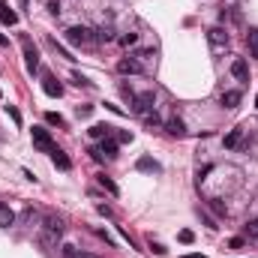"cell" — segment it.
Listing matches in <instances>:
<instances>
[{"label":"cell","mask_w":258,"mask_h":258,"mask_svg":"<svg viewBox=\"0 0 258 258\" xmlns=\"http://www.w3.org/2000/svg\"><path fill=\"white\" fill-rule=\"evenodd\" d=\"M183 258H207V255H198V252H189V255H183Z\"/></svg>","instance_id":"cell-32"},{"label":"cell","mask_w":258,"mask_h":258,"mask_svg":"<svg viewBox=\"0 0 258 258\" xmlns=\"http://www.w3.org/2000/svg\"><path fill=\"white\" fill-rule=\"evenodd\" d=\"M45 120H48L51 126H66V120H63V117H60L57 111H48V114H45Z\"/></svg>","instance_id":"cell-21"},{"label":"cell","mask_w":258,"mask_h":258,"mask_svg":"<svg viewBox=\"0 0 258 258\" xmlns=\"http://www.w3.org/2000/svg\"><path fill=\"white\" fill-rule=\"evenodd\" d=\"M246 42H249V51H252V57L258 60V27H252V30L246 33Z\"/></svg>","instance_id":"cell-19"},{"label":"cell","mask_w":258,"mask_h":258,"mask_svg":"<svg viewBox=\"0 0 258 258\" xmlns=\"http://www.w3.org/2000/svg\"><path fill=\"white\" fill-rule=\"evenodd\" d=\"M99 153H102L105 159H114V156H117V141H114V138H102Z\"/></svg>","instance_id":"cell-13"},{"label":"cell","mask_w":258,"mask_h":258,"mask_svg":"<svg viewBox=\"0 0 258 258\" xmlns=\"http://www.w3.org/2000/svg\"><path fill=\"white\" fill-rule=\"evenodd\" d=\"M42 90H45L48 96H54V99H60V96H63V84H60L54 75H42Z\"/></svg>","instance_id":"cell-7"},{"label":"cell","mask_w":258,"mask_h":258,"mask_svg":"<svg viewBox=\"0 0 258 258\" xmlns=\"http://www.w3.org/2000/svg\"><path fill=\"white\" fill-rule=\"evenodd\" d=\"M93 39H96L93 30L84 27V24H75V27L66 30V42H69V45H87V42H93Z\"/></svg>","instance_id":"cell-3"},{"label":"cell","mask_w":258,"mask_h":258,"mask_svg":"<svg viewBox=\"0 0 258 258\" xmlns=\"http://www.w3.org/2000/svg\"><path fill=\"white\" fill-rule=\"evenodd\" d=\"M165 129H168V135H174V138H183V135H186V126H183L180 117H171V120L165 123Z\"/></svg>","instance_id":"cell-10"},{"label":"cell","mask_w":258,"mask_h":258,"mask_svg":"<svg viewBox=\"0 0 258 258\" xmlns=\"http://www.w3.org/2000/svg\"><path fill=\"white\" fill-rule=\"evenodd\" d=\"M255 108H258V96H255Z\"/></svg>","instance_id":"cell-34"},{"label":"cell","mask_w":258,"mask_h":258,"mask_svg":"<svg viewBox=\"0 0 258 258\" xmlns=\"http://www.w3.org/2000/svg\"><path fill=\"white\" fill-rule=\"evenodd\" d=\"M135 42H138V33H123V36H120V45H123V48H129V45H135Z\"/></svg>","instance_id":"cell-22"},{"label":"cell","mask_w":258,"mask_h":258,"mask_svg":"<svg viewBox=\"0 0 258 258\" xmlns=\"http://www.w3.org/2000/svg\"><path fill=\"white\" fill-rule=\"evenodd\" d=\"M21 48H24V63H27V72L33 75V72L39 69V54H36V48H33V42H30V39H21Z\"/></svg>","instance_id":"cell-6"},{"label":"cell","mask_w":258,"mask_h":258,"mask_svg":"<svg viewBox=\"0 0 258 258\" xmlns=\"http://www.w3.org/2000/svg\"><path fill=\"white\" fill-rule=\"evenodd\" d=\"M117 72H120V75H141V72H147V66H144L135 54H129V57H120V60H117Z\"/></svg>","instance_id":"cell-4"},{"label":"cell","mask_w":258,"mask_h":258,"mask_svg":"<svg viewBox=\"0 0 258 258\" xmlns=\"http://www.w3.org/2000/svg\"><path fill=\"white\" fill-rule=\"evenodd\" d=\"M90 156H93V159H96V162H102V159H105V156H102V153H99V147H90Z\"/></svg>","instance_id":"cell-29"},{"label":"cell","mask_w":258,"mask_h":258,"mask_svg":"<svg viewBox=\"0 0 258 258\" xmlns=\"http://www.w3.org/2000/svg\"><path fill=\"white\" fill-rule=\"evenodd\" d=\"M180 240H183V243H192V240H195V234L186 228V231H180Z\"/></svg>","instance_id":"cell-27"},{"label":"cell","mask_w":258,"mask_h":258,"mask_svg":"<svg viewBox=\"0 0 258 258\" xmlns=\"http://www.w3.org/2000/svg\"><path fill=\"white\" fill-rule=\"evenodd\" d=\"M138 171H150V174H162V165H159L156 159H150V156H141V159H138Z\"/></svg>","instance_id":"cell-11"},{"label":"cell","mask_w":258,"mask_h":258,"mask_svg":"<svg viewBox=\"0 0 258 258\" xmlns=\"http://www.w3.org/2000/svg\"><path fill=\"white\" fill-rule=\"evenodd\" d=\"M63 231H66L63 219H60L57 213H45V216H42V225H39V246L48 249V252L57 249L60 240H63Z\"/></svg>","instance_id":"cell-1"},{"label":"cell","mask_w":258,"mask_h":258,"mask_svg":"<svg viewBox=\"0 0 258 258\" xmlns=\"http://www.w3.org/2000/svg\"><path fill=\"white\" fill-rule=\"evenodd\" d=\"M12 222H15V213H12V207L0 201V228H9Z\"/></svg>","instance_id":"cell-14"},{"label":"cell","mask_w":258,"mask_h":258,"mask_svg":"<svg viewBox=\"0 0 258 258\" xmlns=\"http://www.w3.org/2000/svg\"><path fill=\"white\" fill-rule=\"evenodd\" d=\"M6 114H9V117H12V120L18 123V126H21V114H18V108H12V105H6Z\"/></svg>","instance_id":"cell-24"},{"label":"cell","mask_w":258,"mask_h":258,"mask_svg":"<svg viewBox=\"0 0 258 258\" xmlns=\"http://www.w3.org/2000/svg\"><path fill=\"white\" fill-rule=\"evenodd\" d=\"M72 258H99V255H93V252H75Z\"/></svg>","instance_id":"cell-31"},{"label":"cell","mask_w":258,"mask_h":258,"mask_svg":"<svg viewBox=\"0 0 258 258\" xmlns=\"http://www.w3.org/2000/svg\"><path fill=\"white\" fill-rule=\"evenodd\" d=\"M231 75H234L237 81H249V63H246L243 57H234V60H231Z\"/></svg>","instance_id":"cell-8"},{"label":"cell","mask_w":258,"mask_h":258,"mask_svg":"<svg viewBox=\"0 0 258 258\" xmlns=\"http://www.w3.org/2000/svg\"><path fill=\"white\" fill-rule=\"evenodd\" d=\"M48 12L57 15V12H60V0H48Z\"/></svg>","instance_id":"cell-25"},{"label":"cell","mask_w":258,"mask_h":258,"mask_svg":"<svg viewBox=\"0 0 258 258\" xmlns=\"http://www.w3.org/2000/svg\"><path fill=\"white\" fill-rule=\"evenodd\" d=\"M150 249H153L156 255H165V246H162V243H153V240H150Z\"/></svg>","instance_id":"cell-28"},{"label":"cell","mask_w":258,"mask_h":258,"mask_svg":"<svg viewBox=\"0 0 258 258\" xmlns=\"http://www.w3.org/2000/svg\"><path fill=\"white\" fill-rule=\"evenodd\" d=\"M96 42H111V30H108V27L96 30Z\"/></svg>","instance_id":"cell-23"},{"label":"cell","mask_w":258,"mask_h":258,"mask_svg":"<svg viewBox=\"0 0 258 258\" xmlns=\"http://www.w3.org/2000/svg\"><path fill=\"white\" fill-rule=\"evenodd\" d=\"M75 252H78L75 246H63V255H66V258H72V255H75Z\"/></svg>","instance_id":"cell-30"},{"label":"cell","mask_w":258,"mask_h":258,"mask_svg":"<svg viewBox=\"0 0 258 258\" xmlns=\"http://www.w3.org/2000/svg\"><path fill=\"white\" fill-rule=\"evenodd\" d=\"M0 45H6V36H3V33H0Z\"/></svg>","instance_id":"cell-33"},{"label":"cell","mask_w":258,"mask_h":258,"mask_svg":"<svg viewBox=\"0 0 258 258\" xmlns=\"http://www.w3.org/2000/svg\"><path fill=\"white\" fill-rule=\"evenodd\" d=\"M30 135H33V144H36V150H42V153H51L57 144H54V138H51V132L48 129H42V126H33L30 129Z\"/></svg>","instance_id":"cell-5"},{"label":"cell","mask_w":258,"mask_h":258,"mask_svg":"<svg viewBox=\"0 0 258 258\" xmlns=\"http://www.w3.org/2000/svg\"><path fill=\"white\" fill-rule=\"evenodd\" d=\"M90 111H93V105H78V117H90Z\"/></svg>","instance_id":"cell-26"},{"label":"cell","mask_w":258,"mask_h":258,"mask_svg":"<svg viewBox=\"0 0 258 258\" xmlns=\"http://www.w3.org/2000/svg\"><path fill=\"white\" fill-rule=\"evenodd\" d=\"M51 162H54V165H57L60 171H69V168H72V162H69V156H66V153H63L60 147H54V150H51Z\"/></svg>","instance_id":"cell-9"},{"label":"cell","mask_w":258,"mask_h":258,"mask_svg":"<svg viewBox=\"0 0 258 258\" xmlns=\"http://www.w3.org/2000/svg\"><path fill=\"white\" fill-rule=\"evenodd\" d=\"M222 105H225V108H237V105H240V93H237V90H225V93H222Z\"/></svg>","instance_id":"cell-15"},{"label":"cell","mask_w":258,"mask_h":258,"mask_svg":"<svg viewBox=\"0 0 258 258\" xmlns=\"http://www.w3.org/2000/svg\"><path fill=\"white\" fill-rule=\"evenodd\" d=\"M111 129H114V126H108V123H93L87 132H90V138H99V141H102V138L111 135Z\"/></svg>","instance_id":"cell-12"},{"label":"cell","mask_w":258,"mask_h":258,"mask_svg":"<svg viewBox=\"0 0 258 258\" xmlns=\"http://www.w3.org/2000/svg\"><path fill=\"white\" fill-rule=\"evenodd\" d=\"M240 138H243V126H234V129L225 135V147H237V144H240Z\"/></svg>","instance_id":"cell-16"},{"label":"cell","mask_w":258,"mask_h":258,"mask_svg":"<svg viewBox=\"0 0 258 258\" xmlns=\"http://www.w3.org/2000/svg\"><path fill=\"white\" fill-rule=\"evenodd\" d=\"M207 42H210V51L219 57V54H225V51H228L231 36H228V30H225V27H210V30H207Z\"/></svg>","instance_id":"cell-2"},{"label":"cell","mask_w":258,"mask_h":258,"mask_svg":"<svg viewBox=\"0 0 258 258\" xmlns=\"http://www.w3.org/2000/svg\"><path fill=\"white\" fill-rule=\"evenodd\" d=\"M246 237H249V240H258V216L246 222Z\"/></svg>","instance_id":"cell-20"},{"label":"cell","mask_w":258,"mask_h":258,"mask_svg":"<svg viewBox=\"0 0 258 258\" xmlns=\"http://www.w3.org/2000/svg\"><path fill=\"white\" fill-rule=\"evenodd\" d=\"M96 183H99L102 189H108L111 195H117V192H120V189H117V183H114V180H111L108 174H96Z\"/></svg>","instance_id":"cell-17"},{"label":"cell","mask_w":258,"mask_h":258,"mask_svg":"<svg viewBox=\"0 0 258 258\" xmlns=\"http://www.w3.org/2000/svg\"><path fill=\"white\" fill-rule=\"evenodd\" d=\"M0 24H6V27H12V24H18V15L9 9V6H0Z\"/></svg>","instance_id":"cell-18"}]
</instances>
